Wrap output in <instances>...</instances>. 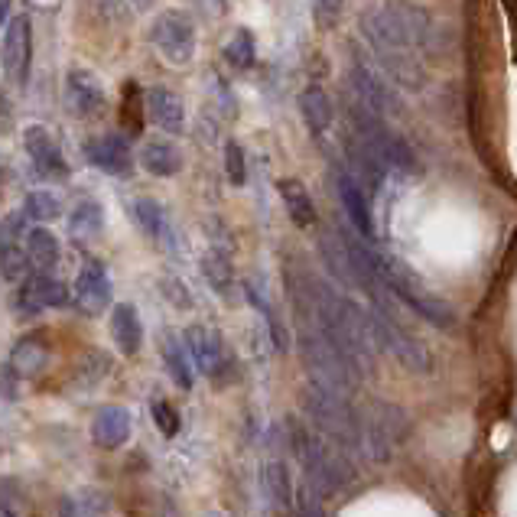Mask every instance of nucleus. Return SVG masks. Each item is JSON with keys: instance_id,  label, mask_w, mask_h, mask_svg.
Segmentation results:
<instances>
[{"instance_id": "1", "label": "nucleus", "mask_w": 517, "mask_h": 517, "mask_svg": "<svg viewBox=\"0 0 517 517\" xmlns=\"http://www.w3.org/2000/svg\"><path fill=\"white\" fill-rule=\"evenodd\" d=\"M287 430H290L296 459H300L303 472H306V485L313 488L319 498L335 495V491H342L345 485L355 482L358 472H355L352 459H348V452L332 446L329 439L313 436L300 420H290Z\"/></svg>"}, {"instance_id": "2", "label": "nucleus", "mask_w": 517, "mask_h": 517, "mask_svg": "<svg viewBox=\"0 0 517 517\" xmlns=\"http://www.w3.org/2000/svg\"><path fill=\"white\" fill-rule=\"evenodd\" d=\"M365 261H368V270L378 277V283L394 296V300H400L407 309H413V313L430 322V326L443 329V332H456L459 319H456V313H452V306L439 300V296H433L430 290H423L420 283L394 261V257H384L378 251L365 248Z\"/></svg>"}, {"instance_id": "3", "label": "nucleus", "mask_w": 517, "mask_h": 517, "mask_svg": "<svg viewBox=\"0 0 517 517\" xmlns=\"http://www.w3.org/2000/svg\"><path fill=\"white\" fill-rule=\"evenodd\" d=\"M303 410L306 417L313 420L322 439H329L332 446H339L342 452H358L361 446V413L348 404V397H335L319 391V387L309 384L303 391ZM361 456V452H358Z\"/></svg>"}, {"instance_id": "4", "label": "nucleus", "mask_w": 517, "mask_h": 517, "mask_svg": "<svg viewBox=\"0 0 517 517\" xmlns=\"http://www.w3.org/2000/svg\"><path fill=\"white\" fill-rule=\"evenodd\" d=\"M300 355L309 371V384L319 387V391L348 397L358 387V374L352 371V365H348V361L335 352L313 326H306L300 335Z\"/></svg>"}, {"instance_id": "5", "label": "nucleus", "mask_w": 517, "mask_h": 517, "mask_svg": "<svg viewBox=\"0 0 517 517\" xmlns=\"http://www.w3.org/2000/svg\"><path fill=\"white\" fill-rule=\"evenodd\" d=\"M371 326H374V339H378V352L384 348V352H391L400 365H404L407 371L413 374H430L433 371V352L426 348L417 335H413L404 322H400V316H381L371 309Z\"/></svg>"}, {"instance_id": "6", "label": "nucleus", "mask_w": 517, "mask_h": 517, "mask_svg": "<svg viewBox=\"0 0 517 517\" xmlns=\"http://www.w3.org/2000/svg\"><path fill=\"white\" fill-rule=\"evenodd\" d=\"M153 43H157L166 62L183 66L196 53V27H192V20L183 10H166L153 23Z\"/></svg>"}, {"instance_id": "7", "label": "nucleus", "mask_w": 517, "mask_h": 517, "mask_svg": "<svg viewBox=\"0 0 517 517\" xmlns=\"http://www.w3.org/2000/svg\"><path fill=\"white\" fill-rule=\"evenodd\" d=\"M14 303H17V309L23 316H33V313H40V309H49V306H66L69 303V287H66V283L53 280L49 274H33L20 287Z\"/></svg>"}, {"instance_id": "8", "label": "nucleus", "mask_w": 517, "mask_h": 517, "mask_svg": "<svg viewBox=\"0 0 517 517\" xmlns=\"http://www.w3.org/2000/svg\"><path fill=\"white\" fill-rule=\"evenodd\" d=\"M4 72L10 82L27 85V72H30V20L27 17L10 20V27L4 33Z\"/></svg>"}, {"instance_id": "9", "label": "nucleus", "mask_w": 517, "mask_h": 517, "mask_svg": "<svg viewBox=\"0 0 517 517\" xmlns=\"http://www.w3.org/2000/svg\"><path fill=\"white\" fill-rule=\"evenodd\" d=\"M335 189H339V199H342L345 212H348V222H352V228L358 231V238L374 241V218H371V209H368L365 189H361L352 179V173H345V170L335 173Z\"/></svg>"}, {"instance_id": "10", "label": "nucleus", "mask_w": 517, "mask_h": 517, "mask_svg": "<svg viewBox=\"0 0 517 517\" xmlns=\"http://www.w3.org/2000/svg\"><path fill=\"white\" fill-rule=\"evenodd\" d=\"M75 303H79L82 313L95 316L101 309H108L111 303V280L101 264H88L79 280H75Z\"/></svg>"}, {"instance_id": "11", "label": "nucleus", "mask_w": 517, "mask_h": 517, "mask_svg": "<svg viewBox=\"0 0 517 517\" xmlns=\"http://www.w3.org/2000/svg\"><path fill=\"white\" fill-rule=\"evenodd\" d=\"M352 85H355V92H358V105L368 108L371 114L384 118V114L397 111V101L391 95V88H387V82L381 79V75H374L371 69L355 66L352 69Z\"/></svg>"}, {"instance_id": "12", "label": "nucleus", "mask_w": 517, "mask_h": 517, "mask_svg": "<svg viewBox=\"0 0 517 517\" xmlns=\"http://www.w3.org/2000/svg\"><path fill=\"white\" fill-rule=\"evenodd\" d=\"M23 144H27L30 160L36 163V170H40L43 176H66V160H62V150H59V144L53 140V134L46 131V127H40V124L27 127Z\"/></svg>"}, {"instance_id": "13", "label": "nucleus", "mask_w": 517, "mask_h": 517, "mask_svg": "<svg viewBox=\"0 0 517 517\" xmlns=\"http://www.w3.org/2000/svg\"><path fill=\"white\" fill-rule=\"evenodd\" d=\"M92 439L101 449H118L131 439V413L124 407H98L92 420Z\"/></svg>"}, {"instance_id": "14", "label": "nucleus", "mask_w": 517, "mask_h": 517, "mask_svg": "<svg viewBox=\"0 0 517 517\" xmlns=\"http://www.w3.org/2000/svg\"><path fill=\"white\" fill-rule=\"evenodd\" d=\"M186 348L192 352V358H196L199 371L209 374V378H215V374L225 368V345H222V335L218 332L192 326L186 332Z\"/></svg>"}, {"instance_id": "15", "label": "nucleus", "mask_w": 517, "mask_h": 517, "mask_svg": "<svg viewBox=\"0 0 517 517\" xmlns=\"http://www.w3.org/2000/svg\"><path fill=\"white\" fill-rule=\"evenodd\" d=\"M66 101L75 114H82V118H92V114H101L105 108V88L95 79V75L88 72H69L66 79Z\"/></svg>"}, {"instance_id": "16", "label": "nucleus", "mask_w": 517, "mask_h": 517, "mask_svg": "<svg viewBox=\"0 0 517 517\" xmlns=\"http://www.w3.org/2000/svg\"><path fill=\"white\" fill-rule=\"evenodd\" d=\"M144 111H150V118L157 121L163 131L183 134L186 111H183V101H179V95L170 92V88H150V92L144 95Z\"/></svg>"}, {"instance_id": "17", "label": "nucleus", "mask_w": 517, "mask_h": 517, "mask_svg": "<svg viewBox=\"0 0 517 517\" xmlns=\"http://www.w3.org/2000/svg\"><path fill=\"white\" fill-rule=\"evenodd\" d=\"M88 160H92L98 170L105 173H131V150H127V144L118 137V134H105V137H95L92 144H88Z\"/></svg>"}, {"instance_id": "18", "label": "nucleus", "mask_w": 517, "mask_h": 517, "mask_svg": "<svg viewBox=\"0 0 517 517\" xmlns=\"http://www.w3.org/2000/svg\"><path fill=\"white\" fill-rule=\"evenodd\" d=\"M111 335H114V342H118L121 348V355H134L140 342H144V326H140V316H137V309L134 306H118L114 309V316H111Z\"/></svg>"}, {"instance_id": "19", "label": "nucleus", "mask_w": 517, "mask_h": 517, "mask_svg": "<svg viewBox=\"0 0 517 517\" xmlns=\"http://www.w3.org/2000/svg\"><path fill=\"white\" fill-rule=\"evenodd\" d=\"M277 189H280L283 205H287V212H290L296 228H309L316 222L313 199H309V192H306V186L300 183V179H280Z\"/></svg>"}, {"instance_id": "20", "label": "nucleus", "mask_w": 517, "mask_h": 517, "mask_svg": "<svg viewBox=\"0 0 517 517\" xmlns=\"http://www.w3.org/2000/svg\"><path fill=\"white\" fill-rule=\"evenodd\" d=\"M46 361H49V348L43 339H36V335L20 339L14 352H10V368H14V374H20V378H33V374H40L46 368Z\"/></svg>"}, {"instance_id": "21", "label": "nucleus", "mask_w": 517, "mask_h": 517, "mask_svg": "<svg viewBox=\"0 0 517 517\" xmlns=\"http://www.w3.org/2000/svg\"><path fill=\"white\" fill-rule=\"evenodd\" d=\"M300 111H303L306 127L313 134H326L332 127V101L319 85H309L306 92L300 95Z\"/></svg>"}, {"instance_id": "22", "label": "nucleus", "mask_w": 517, "mask_h": 517, "mask_svg": "<svg viewBox=\"0 0 517 517\" xmlns=\"http://www.w3.org/2000/svg\"><path fill=\"white\" fill-rule=\"evenodd\" d=\"M140 163H144V170L153 176H173L183 170V153L173 144H166V140H150V144L140 150Z\"/></svg>"}, {"instance_id": "23", "label": "nucleus", "mask_w": 517, "mask_h": 517, "mask_svg": "<svg viewBox=\"0 0 517 517\" xmlns=\"http://www.w3.org/2000/svg\"><path fill=\"white\" fill-rule=\"evenodd\" d=\"M264 482H267V495H270V501H274L280 511H293L296 491H293V478H290L287 462H280V459L267 462Z\"/></svg>"}, {"instance_id": "24", "label": "nucleus", "mask_w": 517, "mask_h": 517, "mask_svg": "<svg viewBox=\"0 0 517 517\" xmlns=\"http://www.w3.org/2000/svg\"><path fill=\"white\" fill-rule=\"evenodd\" d=\"M27 257H30V264L40 267V274H46L49 267H56V261H59V241H56L53 231L33 228L30 235H27Z\"/></svg>"}, {"instance_id": "25", "label": "nucleus", "mask_w": 517, "mask_h": 517, "mask_svg": "<svg viewBox=\"0 0 517 517\" xmlns=\"http://www.w3.org/2000/svg\"><path fill=\"white\" fill-rule=\"evenodd\" d=\"M134 215H137L140 228L147 231V238H153V241H166V238H170V218H166L160 202L137 199L134 202Z\"/></svg>"}, {"instance_id": "26", "label": "nucleus", "mask_w": 517, "mask_h": 517, "mask_svg": "<svg viewBox=\"0 0 517 517\" xmlns=\"http://www.w3.org/2000/svg\"><path fill=\"white\" fill-rule=\"evenodd\" d=\"M163 358H166V368H170V374H173V381L183 387V391H189V387H192V368H189L183 342L173 339V335H166V339H163Z\"/></svg>"}, {"instance_id": "27", "label": "nucleus", "mask_w": 517, "mask_h": 517, "mask_svg": "<svg viewBox=\"0 0 517 517\" xmlns=\"http://www.w3.org/2000/svg\"><path fill=\"white\" fill-rule=\"evenodd\" d=\"M101 225H105V218H101V209L95 202H82L79 209L72 212L69 218V228L75 238H95V231H101Z\"/></svg>"}, {"instance_id": "28", "label": "nucleus", "mask_w": 517, "mask_h": 517, "mask_svg": "<svg viewBox=\"0 0 517 517\" xmlns=\"http://www.w3.org/2000/svg\"><path fill=\"white\" fill-rule=\"evenodd\" d=\"M23 215L27 218H36V222H53V218L62 215V205L53 192L46 189H36L27 196V205H23Z\"/></svg>"}, {"instance_id": "29", "label": "nucleus", "mask_w": 517, "mask_h": 517, "mask_svg": "<svg viewBox=\"0 0 517 517\" xmlns=\"http://www.w3.org/2000/svg\"><path fill=\"white\" fill-rule=\"evenodd\" d=\"M248 300L264 313L267 326H270V335H274V348H277V352H287V348H290V335H287V326H283V322H280V316L274 313V306H270V303H267L264 296L257 293L254 287H248Z\"/></svg>"}, {"instance_id": "30", "label": "nucleus", "mask_w": 517, "mask_h": 517, "mask_svg": "<svg viewBox=\"0 0 517 517\" xmlns=\"http://www.w3.org/2000/svg\"><path fill=\"white\" fill-rule=\"evenodd\" d=\"M202 270L205 277H209V283L215 287V293H231V287H235V277H231V264L225 261L222 254H205L202 257Z\"/></svg>"}, {"instance_id": "31", "label": "nucleus", "mask_w": 517, "mask_h": 517, "mask_svg": "<svg viewBox=\"0 0 517 517\" xmlns=\"http://www.w3.org/2000/svg\"><path fill=\"white\" fill-rule=\"evenodd\" d=\"M27 270H30V257L20 244H7V248H0V274H4V280H23L27 277Z\"/></svg>"}, {"instance_id": "32", "label": "nucleus", "mask_w": 517, "mask_h": 517, "mask_svg": "<svg viewBox=\"0 0 517 517\" xmlns=\"http://www.w3.org/2000/svg\"><path fill=\"white\" fill-rule=\"evenodd\" d=\"M225 59L235 69H248L254 62V36L248 30H238L235 36H231V43L225 46Z\"/></svg>"}, {"instance_id": "33", "label": "nucleus", "mask_w": 517, "mask_h": 517, "mask_svg": "<svg viewBox=\"0 0 517 517\" xmlns=\"http://www.w3.org/2000/svg\"><path fill=\"white\" fill-rule=\"evenodd\" d=\"M225 170H228L231 186H244L248 170H244V150H241V144H235V140H228L225 144Z\"/></svg>"}, {"instance_id": "34", "label": "nucleus", "mask_w": 517, "mask_h": 517, "mask_svg": "<svg viewBox=\"0 0 517 517\" xmlns=\"http://www.w3.org/2000/svg\"><path fill=\"white\" fill-rule=\"evenodd\" d=\"M345 0H313V17L319 23V30H332L342 20Z\"/></svg>"}, {"instance_id": "35", "label": "nucleus", "mask_w": 517, "mask_h": 517, "mask_svg": "<svg viewBox=\"0 0 517 517\" xmlns=\"http://www.w3.org/2000/svg\"><path fill=\"white\" fill-rule=\"evenodd\" d=\"M153 420H157L163 436H176L179 433V417H176V410L166 404V400H157V404H153Z\"/></svg>"}, {"instance_id": "36", "label": "nucleus", "mask_w": 517, "mask_h": 517, "mask_svg": "<svg viewBox=\"0 0 517 517\" xmlns=\"http://www.w3.org/2000/svg\"><path fill=\"white\" fill-rule=\"evenodd\" d=\"M296 517H326V511H322V501H319V495L313 488H303L300 495H296Z\"/></svg>"}, {"instance_id": "37", "label": "nucleus", "mask_w": 517, "mask_h": 517, "mask_svg": "<svg viewBox=\"0 0 517 517\" xmlns=\"http://www.w3.org/2000/svg\"><path fill=\"white\" fill-rule=\"evenodd\" d=\"M23 222H27V215H7L4 222H0V248H7V244H17L20 235H23Z\"/></svg>"}, {"instance_id": "38", "label": "nucleus", "mask_w": 517, "mask_h": 517, "mask_svg": "<svg viewBox=\"0 0 517 517\" xmlns=\"http://www.w3.org/2000/svg\"><path fill=\"white\" fill-rule=\"evenodd\" d=\"M62 517H95V504L92 501H82V498H62Z\"/></svg>"}, {"instance_id": "39", "label": "nucleus", "mask_w": 517, "mask_h": 517, "mask_svg": "<svg viewBox=\"0 0 517 517\" xmlns=\"http://www.w3.org/2000/svg\"><path fill=\"white\" fill-rule=\"evenodd\" d=\"M7 10H10V0H0V23L7 20Z\"/></svg>"}, {"instance_id": "40", "label": "nucleus", "mask_w": 517, "mask_h": 517, "mask_svg": "<svg viewBox=\"0 0 517 517\" xmlns=\"http://www.w3.org/2000/svg\"><path fill=\"white\" fill-rule=\"evenodd\" d=\"M134 4H137V7H147V4H150V0H134Z\"/></svg>"}, {"instance_id": "41", "label": "nucleus", "mask_w": 517, "mask_h": 517, "mask_svg": "<svg viewBox=\"0 0 517 517\" xmlns=\"http://www.w3.org/2000/svg\"><path fill=\"white\" fill-rule=\"evenodd\" d=\"M514 423H517V413H514Z\"/></svg>"}]
</instances>
